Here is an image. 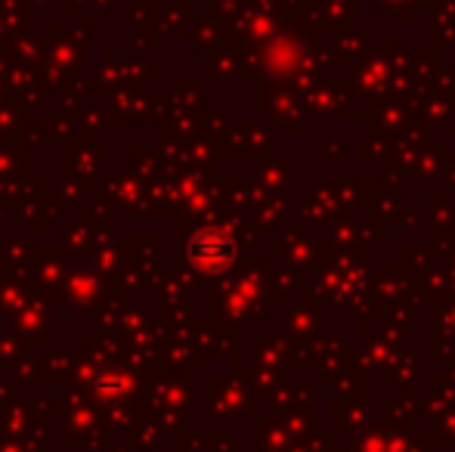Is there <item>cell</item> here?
<instances>
[{
	"mask_svg": "<svg viewBox=\"0 0 455 452\" xmlns=\"http://www.w3.org/2000/svg\"><path fill=\"white\" fill-rule=\"evenodd\" d=\"M189 254H192V260L202 266H223L233 258V242L223 233H202L192 239Z\"/></svg>",
	"mask_w": 455,
	"mask_h": 452,
	"instance_id": "1",
	"label": "cell"
}]
</instances>
